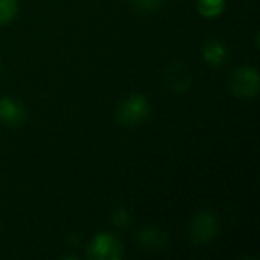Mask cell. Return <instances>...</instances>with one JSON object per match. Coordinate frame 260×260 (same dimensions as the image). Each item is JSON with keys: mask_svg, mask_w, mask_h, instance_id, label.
Masks as SVG:
<instances>
[{"mask_svg": "<svg viewBox=\"0 0 260 260\" xmlns=\"http://www.w3.org/2000/svg\"><path fill=\"white\" fill-rule=\"evenodd\" d=\"M160 6V0H134V8L141 13L155 11Z\"/></svg>", "mask_w": 260, "mask_h": 260, "instance_id": "cell-10", "label": "cell"}, {"mask_svg": "<svg viewBox=\"0 0 260 260\" xmlns=\"http://www.w3.org/2000/svg\"><path fill=\"white\" fill-rule=\"evenodd\" d=\"M198 11L205 18H216L224 11V0H198Z\"/></svg>", "mask_w": 260, "mask_h": 260, "instance_id": "cell-8", "label": "cell"}, {"mask_svg": "<svg viewBox=\"0 0 260 260\" xmlns=\"http://www.w3.org/2000/svg\"><path fill=\"white\" fill-rule=\"evenodd\" d=\"M139 242L143 246H148V248H162L166 244V234L159 228H145V230L139 232Z\"/></svg>", "mask_w": 260, "mask_h": 260, "instance_id": "cell-7", "label": "cell"}, {"mask_svg": "<svg viewBox=\"0 0 260 260\" xmlns=\"http://www.w3.org/2000/svg\"><path fill=\"white\" fill-rule=\"evenodd\" d=\"M18 13V2L16 0H0V25L9 23Z\"/></svg>", "mask_w": 260, "mask_h": 260, "instance_id": "cell-9", "label": "cell"}, {"mask_svg": "<svg viewBox=\"0 0 260 260\" xmlns=\"http://www.w3.org/2000/svg\"><path fill=\"white\" fill-rule=\"evenodd\" d=\"M260 89L258 82V72L255 68H249V66H241L234 72L230 79V91L237 96L249 98L256 96Z\"/></svg>", "mask_w": 260, "mask_h": 260, "instance_id": "cell-3", "label": "cell"}, {"mask_svg": "<svg viewBox=\"0 0 260 260\" xmlns=\"http://www.w3.org/2000/svg\"><path fill=\"white\" fill-rule=\"evenodd\" d=\"M150 114V105L148 100L141 94H132L121 105L118 107L116 112V119L125 126H136L141 125Z\"/></svg>", "mask_w": 260, "mask_h": 260, "instance_id": "cell-1", "label": "cell"}, {"mask_svg": "<svg viewBox=\"0 0 260 260\" xmlns=\"http://www.w3.org/2000/svg\"><path fill=\"white\" fill-rule=\"evenodd\" d=\"M25 107L22 102L15 100V98H2L0 100V119L11 126L22 125L25 121Z\"/></svg>", "mask_w": 260, "mask_h": 260, "instance_id": "cell-5", "label": "cell"}, {"mask_svg": "<svg viewBox=\"0 0 260 260\" xmlns=\"http://www.w3.org/2000/svg\"><path fill=\"white\" fill-rule=\"evenodd\" d=\"M217 230H219V223H217L216 216L210 212H200L192 219L189 232L196 244H203V242H209L217 234Z\"/></svg>", "mask_w": 260, "mask_h": 260, "instance_id": "cell-4", "label": "cell"}, {"mask_svg": "<svg viewBox=\"0 0 260 260\" xmlns=\"http://www.w3.org/2000/svg\"><path fill=\"white\" fill-rule=\"evenodd\" d=\"M228 50L221 41L217 40H209L203 45V57L210 66H221L226 61Z\"/></svg>", "mask_w": 260, "mask_h": 260, "instance_id": "cell-6", "label": "cell"}, {"mask_svg": "<svg viewBox=\"0 0 260 260\" xmlns=\"http://www.w3.org/2000/svg\"><path fill=\"white\" fill-rule=\"evenodd\" d=\"M123 246L112 234H98L87 248V256L93 260H119L123 258Z\"/></svg>", "mask_w": 260, "mask_h": 260, "instance_id": "cell-2", "label": "cell"}]
</instances>
